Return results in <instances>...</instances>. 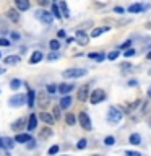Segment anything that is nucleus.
<instances>
[{"instance_id":"1","label":"nucleus","mask_w":151,"mask_h":156,"mask_svg":"<svg viewBox=\"0 0 151 156\" xmlns=\"http://www.w3.org/2000/svg\"><path fill=\"white\" fill-rule=\"evenodd\" d=\"M122 119H124V114H122V111L119 107L109 106V109H107V122L111 125H117V124H120Z\"/></svg>"},{"instance_id":"2","label":"nucleus","mask_w":151,"mask_h":156,"mask_svg":"<svg viewBox=\"0 0 151 156\" xmlns=\"http://www.w3.org/2000/svg\"><path fill=\"white\" fill-rule=\"evenodd\" d=\"M106 91L104 90H101V88H97V90H93L91 91V94H90V102L93 106H96V104H99V102H102L106 99Z\"/></svg>"},{"instance_id":"3","label":"nucleus","mask_w":151,"mask_h":156,"mask_svg":"<svg viewBox=\"0 0 151 156\" xmlns=\"http://www.w3.org/2000/svg\"><path fill=\"white\" fill-rule=\"evenodd\" d=\"M88 73L86 68H68V70H63L62 76L63 78H81Z\"/></svg>"},{"instance_id":"4","label":"nucleus","mask_w":151,"mask_h":156,"mask_svg":"<svg viewBox=\"0 0 151 156\" xmlns=\"http://www.w3.org/2000/svg\"><path fill=\"white\" fill-rule=\"evenodd\" d=\"M78 122H80V125H81L83 130L90 132L93 129L91 119H90V115H88V112H80V114H78Z\"/></svg>"},{"instance_id":"5","label":"nucleus","mask_w":151,"mask_h":156,"mask_svg":"<svg viewBox=\"0 0 151 156\" xmlns=\"http://www.w3.org/2000/svg\"><path fill=\"white\" fill-rule=\"evenodd\" d=\"M36 18L39 20V21H42L44 24H52L54 15L46 12V10H37V12H36Z\"/></svg>"},{"instance_id":"6","label":"nucleus","mask_w":151,"mask_h":156,"mask_svg":"<svg viewBox=\"0 0 151 156\" xmlns=\"http://www.w3.org/2000/svg\"><path fill=\"white\" fill-rule=\"evenodd\" d=\"M90 94H91V91H90V85H83V86L80 88V90H78L76 98H78V101L85 102V101L90 99Z\"/></svg>"},{"instance_id":"7","label":"nucleus","mask_w":151,"mask_h":156,"mask_svg":"<svg viewBox=\"0 0 151 156\" xmlns=\"http://www.w3.org/2000/svg\"><path fill=\"white\" fill-rule=\"evenodd\" d=\"M24 102H28V99L23 94H15V96H12L8 99V104L13 106V107H19V106H23Z\"/></svg>"},{"instance_id":"8","label":"nucleus","mask_w":151,"mask_h":156,"mask_svg":"<svg viewBox=\"0 0 151 156\" xmlns=\"http://www.w3.org/2000/svg\"><path fill=\"white\" fill-rule=\"evenodd\" d=\"M49 93L47 91H41L37 94V106L41 107V109H44V107H47L49 106Z\"/></svg>"},{"instance_id":"9","label":"nucleus","mask_w":151,"mask_h":156,"mask_svg":"<svg viewBox=\"0 0 151 156\" xmlns=\"http://www.w3.org/2000/svg\"><path fill=\"white\" fill-rule=\"evenodd\" d=\"M73 88H75V85H72V83H60L58 85V93L67 96V94H70V91H73Z\"/></svg>"},{"instance_id":"10","label":"nucleus","mask_w":151,"mask_h":156,"mask_svg":"<svg viewBox=\"0 0 151 156\" xmlns=\"http://www.w3.org/2000/svg\"><path fill=\"white\" fill-rule=\"evenodd\" d=\"M76 42L80 44V46H88V42H90V39H88V34L85 31H76Z\"/></svg>"},{"instance_id":"11","label":"nucleus","mask_w":151,"mask_h":156,"mask_svg":"<svg viewBox=\"0 0 151 156\" xmlns=\"http://www.w3.org/2000/svg\"><path fill=\"white\" fill-rule=\"evenodd\" d=\"M148 8H149V5L133 3V5H130V7H128V12L130 13H141V12H145V10H148Z\"/></svg>"},{"instance_id":"12","label":"nucleus","mask_w":151,"mask_h":156,"mask_svg":"<svg viewBox=\"0 0 151 156\" xmlns=\"http://www.w3.org/2000/svg\"><path fill=\"white\" fill-rule=\"evenodd\" d=\"M19 62H21V57H19V55H8V57L3 58L5 65H18Z\"/></svg>"},{"instance_id":"13","label":"nucleus","mask_w":151,"mask_h":156,"mask_svg":"<svg viewBox=\"0 0 151 156\" xmlns=\"http://www.w3.org/2000/svg\"><path fill=\"white\" fill-rule=\"evenodd\" d=\"M15 5H16V8L19 12H26V10H29V7H31L29 0H15Z\"/></svg>"},{"instance_id":"14","label":"nucleus","mask_w":151,"mask_h":156,"mask_svg":"<svg viewBox=\"0 0 151 156\" xmlns=\"http://www.w3.org/2000/svg\"><path fill=\"white\" fill-rule=\"evenodd\" d=\"M39 117H41V120L46 122L47 125H52L54 122H55V117H54L52 114H49V112H41V114H39Z\"/></svg>"},{"instance_id":"15","label":"nucleus","mask_w":151,"mask_h":156,"mask_svg":"<svg viewBox=\"0 0 151 156\" xmlns=\"http://www.w3.org/2000/svg\"><path fill=\"white\" fill-rule=\"evenodd\" d=\"M37 127V115L36 114H31L29 115V120H28V130L29 132H34Z\"/></svg>"},{"instance_id":"16","label":"nucleus","mask_w":151,"mask_h":156,"mask_svg":"<svg viewBox=\"0 0 151 156\" xmlns=\"http://www.w3.org/2000/svg\"><path fill=\"white\" fill-rule=\"evenodd\" d=\"M42 58H44L42 52H41V51H36V52H33L31 57H29V63H31V65H34V63H39Z\"/></svg>"},{"instance_id":"17","label":"nucleus","mask_w":151,"mask_h":156,"mask_svg":"<svg viewBox=\"0 0 151 156\" xmlns=\"http://www.w3.org/2000/svg\"><path fill=\"white\" fill-rule=\"evenodd\" d=\"M7 16H8V20H12L13 23H18L19 21V13H18V10H15V8H10L8 10Z\"/></svg>"},{"instance_id":"18","label":"nucleus","mask_w":151,"mask_h":156,"mask_svg":"<svg viewBox=\"0 0 151 156\" xmlns=\"http://www.w3.org/2000/svg\"><path fill=\"white\" fill-rule=\"evenodd\" d=\"M31 140H33L31 135H28V133H18L15 136V141H18V143H29Z\"/></svg>"},{"instance_id":"19","label":"nucleus","mask_w":151,"mask_h":156,"mask_svg":"<svg viewBox=\"0 0 151 156\" xmlns=\"http://www.w3.org/2000/svg\"><path fill=\"white\" fill-rule=\"evenodd\" d=\"M60 109H68V107L72 106V96L70 94H67V96H63L62 99H60Z\"/></svg>"},{"instance_id":"20","label":"nucleus","mask_w":151,"mask_h":156,"mask_svg":"<svg viewBox=\"0 0 151 156\" xmlns=\"http://www.w3.org/2000/svg\"><path fill=\"white\" fill-rule=\"evenodd\" d=\"M24 124H26V122H24V119H23V117H19L18 120H15L13 124H12V130H15V132H19V130H23Z\"/></svg>"},{"instance_id":"21","label":"nucleus","mask_w":151,"mask_h":156,"mask_svg":"<svg viewBox=\"0 0 151 156\" xmlns=\"http://www.w3.org/2000/svg\"><path fill=\"white\" fill-rule=\"evenodd\" d=\"M111 26H104V28H94L91 31V37H99L102 33H106V31H109Z\"/></svg>"},{"instance_id":"22","label":"nucleus","mask_w":151,"mask_h":156,"mask_svg":"<svg viewBox=\"0 0 151 156\" xmlns=\"http://www.w3.org/2000/svg\"><path fill=\"white\" fill-rule=\"evenodd\" d=\"M26 99H28V106H29V107H33L34 104H36V93H34L33 90H29V91H28V98H26Z\"/></svg>"},{"instance_id":"23","label":"nucleus","mask_w":151,"mask_h":156,"mask_svg":"<svg viewBox=\"0 0 151 156\" xmlns=\"http://www.w3.org/2000/svg\"><path fill=\"white\" fill-rule=\"evenodd\" d=\"M128 141L132 145H141V136H140V133H132L130 136H128Z\"/></svg>"},{"instance_id":"24","label":"nucleus","mask_w":151,"mask_h":156,"mask_svg":"<svg viewBox=\"0 0 151 156\" xmlns=\"http://www.w3.org/2000/svg\"><path fill=\"white\" fill-rule=\"evenodd\" d=\"M60 12H62V16L63 18H70V12H68V7H67V3L65 2H60Z\"/></svg>"},{"instance_id":"25","label":"nucleus","mask_w":151,"mask_h":156,"mask_svg":"<svg viewBox=\"0 0 151 156\" xmlns=\"http://www.w3.org/2000/svg\"><path fill=\"white\" fill-rule=\"evenodd\" d=\"M76 120H78V117H76L75 114H67V115H65L67 125H75V124H76Z\"/></svg>"},{"instance_id":"26","label":"nucleus","mask_w":151,"mask_h":156,"mask_svg":"<svg viewBox=\"0 0 151 156\" xmlns=\"http://www.w3.org/2000/svg\"><path fill=\"white\" fill-rule=\"evenodd\" d=\"M46 91L49 93V94H55V93L58 91V85H54V83H51V85H47Z\"/></svg>"},{"instance_id":"27","label":"nucleus","mask_w":151,"mask_h":156,"mask_svg":"<svg viewBox=\"0 0 151 156\" xmlns=\"http://www.w3.org/2000/svg\"><path fill=\"white\" fill-rule=\"evenodd\" d=\"M49 46H51V49H52V52H57L58 49H60V42H58L57 39H52V41L49 42Z\"/></svg>"},{"instance_id":"28","label":"nucleus","mask_w":151,"mask_h":156,"mask_svg":"<svg viewBox=\"0 0 151 156\" xmlns=\"http://www.w3.org/2000/svg\"><path fill=\"white\" fill-rule=\"evenodd\" d=\"M39 135H41V138H49V136L52 135V130L49 129V127H44V129L41 130V133H39Z\"/></svg>"},{"instance_id":"29","label":"nucleus","mask_w":151,"mask_h":156,"mask_svg":"<svg viewBox=\"0 0 151 156\" xmlns=\"http://www.w3.org/2000/svg\"><path fill=\"white\" fill-rule=\"evenodd\" d=\"M104 145L106 146H114L115 145V138L112 135H107L106 138H104Z\"/></svg>"},{"instance_id":"30","label":"nucleus","mask_w":151,"mask_h":156,"mask_svg":"<svg viewBox=\"0 0 151 156\" xmlns=\"http://www.w3.org/2000/svg\"><path fill=\"white\" fill-rule=\"evenodd\" d=\"M52 15H54V16H55V18H62V13H60V7H58V5H55V3L52 5Z\"/></svg>"},{"instance_id":"31","label":"nucleus","mask_w":151,"mask_h":156,"mask_svg":"<svg viewBox=\"0 0 151 156\" xmlns=\"http://www.w3.org/2000/svg\"><path fill=\"white\" fill-rule=\"evenodd\" d=\"M119 55H120V51H111L107 54V58H109V60H115Z\"/></svg>"},{"instance_id":"32","label":"nucleus","mask_w":151,"mask_h":156,"mask_svg":"<svg viewBox=\"0 0 151 156\" xmlns=\"http://www.w3.org/2000/svg\"><path fill=\"white\" fill-rule=\"evenodd\" d=\"M2 141H3L5 148H13V145H15V140H12V138H3Z\"/></svg>"},{"instance_id":"33","label":"nucleus","mask_w":151,"mask_h":156,"mask_svg":"<svg viewBox=\"0 0 151 156\" xmlns=\"http://www.w3.org/2000/svg\"><path fill=\"white\" fill-rule=\"evenodd\" d=\"M86 146H88V141H86L85 138H81V140L76 143V148H78V150H85Z\"/></svg>"},{"instance_id":"34","label":"nucleus","mask_w":151,"mask_h":156,"mask_svg":"<svg viewBox=\"0 0 151 156\" xmlns=\"http://www.w3.org/2000/svg\"><path fill=\"white\" fill-rule=\"evenodd\" d=\"M60 111H62V109H60V106H55V107H54L52 115L55 117V120H57V119H60Z\"/></svg>"},{"instance_id":"35","label":"nucleus","mask_w":151,"mask_h":156,"mask_svg":"<svg viewBox=\"0 0 151 156\" xmlns=\"http://www.w3.org/2000/svg\"><path fill=\"white\" fill-rule=\"evenodd\" d=\"M10 86H12V90H18V88L21 86V80H12Z\"/></svg>"},{"instance_id":"36","label":"nucleus","mask_w":151,"mask_h":156,"mask_svg":"<svg viewBox=\"0 0 151 156\" xmlns=\"http://www.w3.org/2000/svg\"><path fill=\"white\" fill-rule=\"evenodd\" d=\"M47 153H49V156H54V154H57V153H58V145H54V146H51Z\"/></svg>"},{"instance_id":"37","label":"nucleus","mask_w":151,"mask_h":156,"mask_svg":"<svg viewBox=\"0 0 151 156\" xmlns=\"http://www.w3.org/2000/svg\"><path fill=\"white\" fill-rule=\"evenodd\" d=\"M140 104H141V99H136V101L133 102V104H132V106L128 107V111H135V109H138Z\"/></svg>"},{"instance_id":"38","label":"nucleus","mask_w":151,"mask_h":156,"mask_svg":"<svg viewBox=\"0 0 151 156\" xmlns=\"http://www.w3.org/2000/svg\"><path fill=\"white\" fill-rule=\"evenodd\" d=\"M130 46H132V41H130V39H128V41H125L124 44H120V51H124V49H125V51H127V49H130Z\"/></svg>"},{"instance_id":"39","label":"nucleus","mask_w":151,"mask_h":156,"mask_svg":"<svg viewBox=\"0 0 151 156\" xmlns=\"http://www.w3.org/2000/svg\"><path fill=\"white\" fill-rule=\"evenodd\" d=\"M135 54H136V51H135V49H127V51L124 52V55H125V57H133Z\"/></svg>"},{"instance_id":"40","label":"nucleus","mask_w":151,"mask_h":156,"mask_svg":"<svg viewBox=\"0 0 151 156\" xmlns=\"http://www.w3.org/2000/svg\"><path fill=\"white\" fill-rule=\"evenodd\" d=\"M58 57H60V54H58V52H52V54H49V55H47L49 60H57Z\"/></svg>"},{"instance_id":"41","label":"nucleus","mask_w":151,"mask_h":156,"mask_svg":"<svg viewBox=\"0 0 151 156\" xmlns=\"http://www.w3.org/2000/svg\"><path fill=\"white\" fill-rule=\"evenodd\" d=\"M124 154L125 156H141V153H138V151H128V150H127Z\"/></svg>"},{"instance_id":"42","label":"nucleus","mask_w":151,"mask_h":156,"mask_svg":"<svg viewBox=\"0 0 151 156\" xmlns=\"http://www.w3.org/2000/svg\"><path fill=\"white\" fill-rule=\"evenodd\" d=\"M0 46H3V47H7V46H10V39L0 37Z\"/></svg>"},{"instance_id":"43","label":"nucleus","mask_w":151,"mask_h":156,"mask_svg":"<svg viewBox=\"0 0 151 156\" xmlns=\"http://www.w3.org/2000/svg\"><path fill=\"white\" fill-rule=\"evenodd\" d=\"M88 57L93 58V60H97V57H99V54L97 52H91V54H88Z\"/></svg>"},{"instance_id":"44","label":"nucleus","mask_w":151,"mask_h":156,"mask_svg":"<svg viewBox=\"0 0 151 156\" xmlns=\"http://www.w3.org/2000/svg\"><path fill=\"white\" fill-rule=\"evenodd\" d=\"M37 3L41 5V7H47V5H49V0H37Z\"/></svg>"},{"instance_id":"45","label":"nucleus","mask_w":151,"mask_h":156,"mask_svg":"<svg viewBox=\"0 0 151 156\" xmlns=\"http://www.w3.org/2000/svg\"><path fill=\"white\" fill-rule=\"evenodd\" d=\"M114 12H115V13H124V8H122V7H115Z\"/></svg>"},{"instance_id":"46","label":"nucleus","mask_w":151,"mask_h":156,"mask_svg":"<svg viewBox=\"0 0 151 156\" xmlns=\"http://www.w3.org/2000/svg\"><path fill=\"white\" fill-rule=\"evenodd\" d=\"M106 58V54H99V57H97V62H102Z\"/></svg>"},{"instance_id":"47","label":"nucleus","mask_w":151,"mask_h":156,"mask_svg":"<svg viewBox=\"0 0 151 156\" xmlns=\"http://www.w3.org/2000/svg\"><path fill=\"white\" fill-rule=\"evenodd\" d=\"M34 146H36V141H34V140H31V141L28 143V148H34Z\"/></svg>"},{"instance_id":"48","label":"nucleus","mask_w":151,"mask_h":156,"mask_svg":"<svg viewBox=\"0 0 151 156\" xmlns=\"http://www.w3.org/2000/svg\"><path fill=\"white\" fill-rule=\"evenodd\" d=\"M57 36H58V37H65V31H63V29H60V31L57 33Z\"/></svg>"},{"instance_id":"49","label":"nucleus","mask_w":151,"mask_h":156,"mask_svg":"<svg viewBox=\"0 0 151 156\" xmlns=\"http://www.w3.org/2000/svg\"><path fill=\"white\" fill-rule=\"evenodd\" d=\"M120 67L122 68H130V63L128 62H124V63H120Z\"/></svg>"},{"instance_id":"50","label":"nucleus","mask_w":151,"mask_h":156,"mask_svg":"<svg viewBox=\"0 0 151 156\" xmlns=\"http://www.w3.org/2000/svg\"><path fill=\"white\" fill-rule=\"evenodd\" d=\"M12 37L15 39V41H18V39H19V34H18V33H12Z\"/></svg>"},{"instance_id":"51","label":"nucleus","mask_w":151,"mask_h":156,"mask_svg":"<svg viewBox=\"0 0 151 156\" xmlns=\"http://www.w3.org/2000/svg\"><path fill=\"white\" fill-rule=\"evenodd\" d=\"M128 85H130V86H135V85H136V81H135V80H130V81H128Z\"/></svg>"},{"instance_id":"52","label":"nucleus","mask_w":151,"mask_h":156,"mask_svg":"<svg viewBox=\"0 0 151 156\" xmlns=\"http://www.w3.org/2000/svg\"><path fill=\"white\" fill-rule=\"evenodd\" d=\"M146 58H148V60H151V51H149L148 54H146Z\"/></svg>"},{"instance_id":"53","label":"nucleus","mask_w":151,"mask_h":156,"mask_svg":"<svg viewBox=\"0 0 151 156\" xmlns=\"http://www.w3.org/2000/svg\"><path fill=\"white\" fill-rule=\"evenodd\" d=\"M2 73H5V68H0V75H2Z\"/></svg>"},{"instance_id":"54","label":"nucleus","mask_w":151,"mask_h":156,"mask_svg":"<svg viewBox=\"0 0 151 156\" xmlns=\"http://www.w3.org/2000/svg\"><path fill=\"white\" fill-rule=\"evenodd\" d=\"M148 75H149V76H151V68H149V70H148Z\"/></svg>"},{"instance_id":"55","label":"nucleus","mask_w":151,"mask_h":156,"mask_svg":"<svg viewBox=\"0 0 151 156\" xmlns=\"http://www.w3.org/2000/svg\"><path fill=\"white\" fill-rule=\"evenodd\" d=\"M148 94H149V96H151V88H149V91H148Z\"/></svg>"},{"instance_id":"56","label":"nucleus","mask_w":151,"mask_h":156,"mask_svg":"<svg viewBox=\"0 0 151 156\" xmlns=\"http://www.w3.org/2000/svg\"><path fill=\"white\" fill-rule=\"evenodd\" d=\"M93 156H102V154H93Z\"/></svg>"},{"instance_id":"57","label":"nucleus","mask_w":151,"mask_h":156,"mask_svg":"<svg viewBox=\"0 0 151 156\" xmlns=\"http://www.w3.org/2000/svg\"><path fill=\"white\" fill-rule=\"evenodd\" d=\"M0 57H2V54H0Z\"/></svg>"}]
</instances>
